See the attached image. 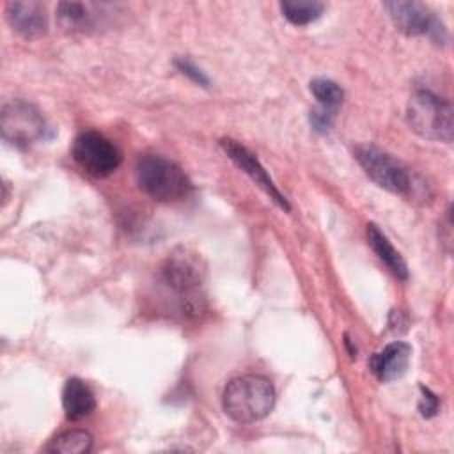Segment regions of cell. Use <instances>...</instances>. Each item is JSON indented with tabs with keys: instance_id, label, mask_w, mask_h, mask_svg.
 <instances>
[{
	"instance_id": "cell-17",
	"label": "cell",
	"mask_w": 454,
	"mask_h": 454,
	"mask_svg": "<svg viewBox=\"0 0 454 454\" xmlns=\"http://www.w3.org/2000/svg\"><path fill=\"white\" fill-rule=\"evenodd\" d=\"M57 18L66 28H83L89 27L92 12L90 5L82 2H60L57 5Z\"/></svg>"
},
{
	"instance_id": "cell-12",
	"label": "cell",
	"mask_w": 454,
	"mask_h": 454,
	"mask_svg": "<svg viewBox=\"0 0 454 454\" xmlns=\"http://www.w3.org/2000/svg\"><path fill=\"white\" fill-rule=\"evenodd\" d=\"M62 406L69 420H80L94 411L96 397L83 380L69 378L62 390Z\"/></svg>"
},
{
	"instance_id": "cell-10",
	"label": "cell",
	"mask_w": 454,
	"mask_h": 454,
	"mask_svg": "<svg viewBox=\"0 0 454 454\" xmlns=\"http://www.w3.org/2000/svg\"><path fill=\"white\" fill-rule=\"evenodd\" d=\"M5 14L11 27L27 39H37L48 30L46 7L39 2H9Z\"/></svg>"
},
{
	"instance_id": "cell-2",
	"label": "cell",
	"mask_w": 454,
	"mask_h": 454,
	"mask_svg": "<svg viewBox=\"0 0 454 454\" xmlns=\"http://www.w3.org/2000/svg\"><path fill=\"white\" fill-rule=\"evenodd\" d=\"M207 266L204 257L192 247H176L161 266V277L165 284L181 296L183 310L199 314L202 310V294L199 293L204 286Z\"/></svg>"
},
{
	"instance_id": "cell-11",
	"label": "cell",
	"mask_w": 454,
	"mask_h": 454,
	"mask_svg": "<svg viewBox=\"0 0 454 454\" xmlns=\"http://www.w3.org/2000/svg\"><path fill=\"white\" fill-rule=\"evenodd\" d=\"M410 356L411 348L406 342L395 340L387 344L381 351L374 353L369 360V367L381 383H388L406 372L410 365Z\"/></svg>"
},
{
	"instance_id": "cell-7",
	"label": "cell",
	"mask_w": 454,
	"mask_h": 454,
	"mask_svg": "<svg viewBox=\"0 0 454 454\" xmlns=\"http://www.w3.org/2000/svg\"><path fill=\"white\" fill-rule=\"evenodd\" d=\"M74 161L94 177H106L117 170L122 154L117 145L98 131H83L73 142Z\"/></svg>"
},
{
	"instance_id": "cell-14",
	"label": "cell",
	"mask_w": 454,
	"mask_h": 454,
	"mask_svg": "<svg viewBox=\"0 0 454 454\" xmlns=\"http://www.w3.org/2000/svg\"><path fill=\"white\" fill-rule=\"evenodd\" d=\"M280 11L289 23L301 27L316 21L325 11V4L317 0H284Z\"/></svg>"
},
{
	"instance_id": "cell-13",
	"label": "cell",
	"mask_w": 454,
	"mask_h": 454,
	"mask_svg": "<svg viewBox=\"0 0 454 454\" xmlns=\"http://www.w3.org/2000/svg\"><path fill=\"white\" fill-rule=\"evenodd\" d=\"M367 241L371 245V248L374 250V254L383 261V264L401 280L408 278V266L404 262V259L401 257V254L392 247V243L388 241V238L380 231V227L376 223H369L367 225Z\"/></svg>"
},
{
	"instance_id": "cell-8",
	"label": "cell",
	"mask_w": 454,
	"mask_h": 454,
	"mask_svg": "<svg viewBox=\"0 0 454 454\" xmlns=\"http://www.w3.org/2000/svg\"><path fill=\"white\" fill-rule=\"evenodd\" d=\"M385 9L395 28L406 35H429L434 43H443L447 37L443 25L420 2L395 0L387 2Z\"/></svg>"
},
{
	"instance_id": "cell-16",
	"label": "cell",
	"mask_w": 454,
	"mask_h": 454,
	"mask_svg": "<svg viewBox=\"0 0 454 454\" xmlns=\"http://www.w3.org/2000/svg\"><path fill=\"white\" fill-rule=\"evenodd\" d=\"M310 92L314 98L319 101L321 108L335 114V110L342 105L344 99V90L335 83L333 80L328 78H316L310 82Z\"/></svg>"
},
{
	"instance_id": "cell-18",
	"label": "cell",
	"mask_w": 454,
	"mask_h": 454,
	"mask_svg": "<svg viewBox=\"0 0 454 454\" xmlns=\"http://www.w3.org/2000/svg\"><path fill=\"white\" fill-rule=\"evenodd\" d=\"M174 64H176V67L183 73V74H186V76H190L193 82H197L199 85H204V87H207L209 85V80H207V76L200 71V67H197L190 59H186V57H181V59H176L174 60Z\"/></svg>"
},
{
	"instance_id": "cell-6",
	"label": "cell",
	"mask_w": 454,
	"mask_h": 454,
	"mask_svg": "<svg viewBox=\"0 0 454 454\" xmlns=\"http://www.w3.org/2000/svg\"><path fill=\"white\" fill-rule=\"evenodd\" d=\"M355 158L365 174L381 188L410 197L413 192V181L406 168L392 158L388 153L374 147V145H358L355 149Z\"/></svg>"
},
{
	"instance_id": "cell-9",
	"label": "cell",
	"mask_w": 454,
	"mask_h": 454,
	"mask_svg": "<svg viewBox=\"0 0 454 454\" xmlns=\"http://www.w3.org/2000/svg\"><path fill=\"white\" fill-rule=\"evenodd\" d=\"M220 145L223 149V153L259 186L262 188L270 199L278 206L282 207L284 211H289L291 206H289V200L286 199V195L280 193V190L275 186V183L271 181V177L268 176V172L264 170V167L261 165V161L255 158L254 153H250L245 145L238 144L236 140L232 138H222L220 140Z\"/></svg>"
},
{
	"instance_id": "cell-3",
	"label": "cell",
	"mask_w": 454,
	"mask_h": 454,
	"mask_svg": "<svg viewBox=\"0 0 454 454\" xmlns=\"http://www.w3.org/2000/svg\"><path fill=\"white\" fill-rule=\"evenodd\" d=\"M138 188L158 202H177L186 199L193 186L184 170L158 154H144L135 167Z\"/></svg>"
},
{
	"instance_id": "cell-19",
	"label": "cell",
	"mask_w": 454,
	"mask_h": 454,
	"mask_svg": "<svg viewBox=\"0 0 454 454\" xmlns=\"http://www.w3.org/2000/svg\"><path fill=\"white\" fill-rule=\"evenodd\" d=\"M420 392H422V395H420V401H419V411L426 419L434 417L438 413V408H440L438 397L426 387H420Z\"/></svg>"
},
{
	"instance_id": "cell-15",
	"label": "cell",
	"mask_w": 454,
	"mask_h": 454,
	"mask_svg": "<svg viewBox=\"0 0 454 454\" xmlns=\"http://www.w3.org/2000/svg\"><path fill=\"white\" fill-rule=\"evenodd\" d=\"M92 449V434L85 429H71L59 434L46 447L48 452L57 454H85Z\"/></svg>"
},
{
	"instance_id": "cell-5",
	"label": "cell",
	"mask_w": 454,
	"mask_h": 454,
	"mask_svg": "<svg viewBox=\"0 0 454 454\" xmlns=\"http://www.w3.org/2000/svg\"><path fill=\"white\" fill-rule=\"evenodd\" d=\"M0 131L5 142L27 147L46 137L48 124L37 106L25 99H12L2 106Z\"/></svg>"
},
{
	"instance_id": "cell-1",
	"label": "cell",
	"mask_w": 454,
	"mask_h": 454,
	"mask_svg": "<svg viewBox=\"0 0 454 454\" xmlns=\"http://www.w3.org/2000/svg\"><path fill=\"white\" fill-rule=\"evenodd\" d=\"M275 399L277 394L268 378L245 374L227 383L222 394V408L234 422L252 424L273 410Z\"/></svg>"
},
{
	"instance_id": "cell-4",
	"label": "cell",
	"mask_w": 454,
	"mask_h": 454,
	"mask_svg": "<svg viewBox=\"0 0 454 454\" xmlns=\"http://www.w3.org/2000/svg\"><path fill=\"white\" fill-rule=\"evenodd\" d=\"M410 128L424 138L450 144L454 133L452 106L431 90H417L406 106Z\"/></svg>"
},
{
	"instance_id": "cell-20",
	"label": "cell",
	"mask_w": 454,
	"mask_h": 454,
	"mask_svg": "<svg viewBox=\"0 0 454 454\" xmlns=\"http://www.w3.org/2000/svg\"><path fill=\"white\" fill-rule=\"evenodd\" d=\"M333 115L332 112L325 110V108H319V110H312L310 112V124L316 131L319 133H326L330 128H332V121H333Z\"/></svg>"
}]
</instances>
